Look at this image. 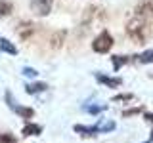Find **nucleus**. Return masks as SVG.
<instances>
[{"label":"nucleus","instance_id":"2","mask_svg":"<svg viewBox=\"0 0 153 143\" xmlns=\"http://www.w3.org/2000/svg\"><path fill=\"white\" fill-rule=\"evenodd\" d=\"M113 48V36L109 35V31H102L92 42V50L96 54H107Z\"/></svg>","mask_w":153,"mask_h":143},{"label":"nucleus","instance_id":"15","mask_svg":"<svg viewBox=\"0 0 153 143\" xmlns=\"http://www.w3.org/2000/svg\"><path fill=\"white\" fill-rule=\"evenodd\" d=\"M0 50L6 52V54H10V55H16L17 54V48L13 46L8 38H0Z\"/></svg>","mask_w":153,"mask_h":143},{"label":"nucleus","instance_id":"21","mask_svg":"<svg viewBox=\"0 0 153 143\" xmlns=\"http://www.w3.org/2000/svg\"><path fill=\"white\" fill-rule=\"evenodd\" d=\"M143 113V107H134V109H126V111H123V116L128 118V116H134V114H140Z\"/></svg>","mask_w":153,"mask_h":143},{"label":"nucleus","instance_id":"25","mask_svg":"<svg viewBox=\"0 0 153 143\" xmlns=\"http://www.w3.org/2000/svg\"><path fill=\"white\" fill-rule=\"evenodd\" d=\"M142 143H151V141H142Z\"/></svg>","mask_w":153,"mask_h":143},{"label":"nucleus","instance_id":"18","mask_svg":"<svg viewBox=\"0 0 153 143\" xmlns=\"http://www.w3.org/2000/svg\"><path fill=\"white\" fill-rule=\"evenodd\" d=\"M12 2H8V0H0V15H10L12 13Z\"/></svg>","mask_w":153,"mask_h":143},{"label":"nucleus","instance_id":"12","mask_svg":"<svg viewBox=\"0 0 153 143\" xmlns=\"http://www.w3.org/2000/svg\"><path fill=\"white\" fill-rule=\"evenodd\" d=\"M65 36H67V31H57V32H54L52 38H50V48H54V50L61 48V46H63V42H65Z\"/></svg>","mask_w":153,"mask_h":143},{"label":"nucleus","instance_id":"13","mask_svg":"<svg viewBox=\"0 0 153 143\" xmlns=\"http://www.w3.org/2000/svg\"><path fill=\"white\" fill-rule=\"evenodd\" d=\"M46 90H48V84L46 82H31V84L25 86V92L31 94V95H36V94H40V92H46Z\"/></svg>","mask_w":153,"mask_h":143},{"label":"nucleus","instance_id":"10","mask_svg":"<svg viewBox=\"0 0 153 143\" xmlns=\"http://www.w3.org/2000/svg\"><path fill=\"white\" fill-rule=\"evenodd\" d=\"M21 133H23V137L40 136V133H42V126H38V124H35V122H27V124H23Z\"/></svg>","mask_w":153,"mask_h":143},{"label":"nucleus","instance_id":"4","mask_svg":"<svg viewBox=\"0 0 153 143\" xmlns=\"http://www.w3.org/2000/svg\"><path fill=\"white\" fill-rule=\"evenodd\" d=\"M103 17V10L98 8V6H88L84 10L82 13V27L88 31V29H92V25H96V23H100Z\"/></svg>","mask_w":153,"mask_h":143},{"label":"nucleus","instance_id":"3","mask_svg":"<svg viewBox=\"0 0 153 143\" xmlns=\"http://www.w3.org/2000/svg\"><path fill=\"white\" fill-rule=\"evenodd\" d=\"M4 99H6V105H8V107L12 109L16 114H19V116H23V118H33V116H35V111H33L31 107H23V105H19L10 90L4 94Z\"/></svg>","mask_w":153,"mask_h":143},{"label":"nucleus","instance_id":"20","mask_svg":"<svg viewBox=\"0 0 153 143\" xmlns=\"http://www.w3.org/2000/svg\"><path fill=\"white\" fill-rule=\"evenodd\" d=\"M0 143H17V137L13 133H0Z\"/></svg>","mask_w":153,"mask_h":143},{"label":"nucleus","instance_id":"9","mask_svg":"<svg viewBox=\"0 0 153 143\" xmlns=\"http://www.w3.org/2000/svg\"><path fill=\"white\" fill-rule=\"evenodd\" d=\"M73 130L76 132V133H80L82 137H96L100 133V130H98V126H82V124H75V128Z\"/></svg>","mask_w":153,"mask_h":143},{"label":"nucleus","instance_id":"23","mask_svg":"<svg viewBox=\"0 0 153 143\" xmlns=\"http://www.w3.org/2000/svg\"><path fill=\"white\" fill-rule=\"evenodd\" d=\"M143 118H146L147 122H151V124H153V113H143Z\"/></svg>","mask_w":153,"mask_h":143},{"label":"nucleus","instance_id":"14","mask_svg":"<svg viewBox=\"0 0 153 143\" xmlns=\"http://www.w3.org/2000/svg\"><path fill=\"white\" fill-rule=\"evenodd\" d=\"M96 126H98L100 133H109V132H113L115 128H117V124H115L113 120H105V118H100V120L96 122Z\"/></svg>","mask_w":153,"mask_h":143},{"label":"nucleus","instance_id":"22","mask_svg":"<svg viewBox=\"0 0 153 143\" xmlns=\"http://www.w3.org/2000/svg\"><path fill=\"white\" fill-rule=\"evenodd\" d=\"M38 74L36 69H33V67H23V76H27V78H35Z\"/></svg>","mask_w":153,"mask_h":143},{"label":"nucleus","instance_id":"24","mask_svg":"<svg viewBox=\"0 0 153 143\" xmlns=\"http://www.w3.org/2000/svg\"><path fill=\"white\" fill-rule=\"evenodd\" d=\"M149 141H153V128H151V136H149Z\"/></svg>","mask_w":153,"mask_h":143},{"label":"nucleus","instance_id":"17","mask_svg":"<svg viewBox=\"0 0 153 143\" xmlns=\"http://www.w3.org/2000/svg\"><path fill=\"white\" fill-rule=\"evenodd\" d=\"M136 61H140V63H153V50H146L143 54L136 55Z\"/></svg>","mask_w":153,"mask_h":143},{"label":"nucleus","instance_id":"1","mask_svg":"<svg viewBox=\"0 0 153 143\" xmlns=\"http://www.w3.org/2000/svg\"><path fill=\"white\" fill-rule=\"evenodd\" d=\"M126 35L132 38L136 44H143L149 36V19H143L140 15H130L126 21Z\"/></svg>","mask_w":153,"mask_h":143},{"label":"nucleus","instance_id":"7","mask_svg":"<svg viewBox=\"0 0 153 143\" xmlns=\"http://www.w3.org/2000/svg\"><path fill=\"white\" fill-rule=\"evenodd\" d=\"M132 13H134V15H140L143 19H149L153 15V2H151V0H142V2L134 8Z\"/></svg>","mask_w":153,"mask_h":143},{"label":"nucleus","instance_id":"11","mask_svg":"<svg viewBox=\"0 0 153 143\" xmlns=\"http://www.w3.org/2000/svg\"><path fill=\"white\" fill-rule=\"evenodd\" d=\"M130 61H136V55H113L111 57V65L115 71H119L121 67H124L126 63H130Z\"/></svg>","mask_w":153,"mask_h":143},{"label":"nucleus","instance_id":"8","mask_svg":"<svg viewBox=\"0 0 153 143\" xmlns=\"http://www.w3.org/2000/svg\"><path fill=\"white\" fill-rule=\"evenodd\" d=\"M94 78L100 84H103L105 88H119L123 84V80L119 76H107V74H102V73H94Z\"/></svg>","mask_w":153,"mask_h":143},{"label":"nucleus","instance_id":"6","mask_svg":"<svg viewBox=\"0 0 153 143\" xmlns=\"http://www.w3.org/2000/svg\"><path fill=\"white\" fill-rule=\"evenodd\" d=\"M36 31H38V27H36V23H33V21H21L17 25V36L21 38V40H29Z\"/></svg>","mask_w":153,"mask_h":143},{"label":"nucleus","instance_id":"16","mask_svg":"<svg viewBox=\"0 0 153 143\" xmlns=\"http://www.w3.org/2000/svg\"><path fill=\"white\" fill-rule=\"evenodd\" d=\"M86 113H90V114H100V113H103V111H107V105H86Z\"/></svg>","mask_w":153,"mask_h":143},{"label":"nucleus","instance_id":"19","mask_svg":"<svg viewBox=\"0 0 153 143\" xmlns=\"http://www.w3.org/2000/svg\"><path fill=\"white\" fill-rule=\"evenodd\" d=\"M132 99H134V94H117V95H113L111 101L123 103V101H132Z\"/></svg>","mask_w":153,"mask_h":143},{"label":"nucleus","instance_id":"5","mask_svg":"<svg viewBox=\"0 0 153 143\" xmlns=\"http://www.w3.org/2000/svg\"><path fill=\"white\" fill-rule=\"evenodd\" d=\"M52 4H54V0H31V12L35 15L46 17L52 12Z\"/></svg>","mask_w":153,"mask_h":143}]
</instances>
